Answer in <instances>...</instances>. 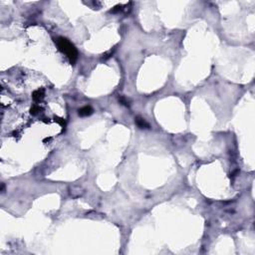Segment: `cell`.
Listing matches in <instances>:
<instances>
[{
    "mask_svg": "<svg viewBox=\"0 0 255 255\" xmlns=\"http://www.w3.org/2000/svg\"><path fill=\"white\" fill-rule=\"evenodd\" d=\"M78 113H79V115L81 117H87V116H90V115H92L93 113V109L91 108L90 106H85L83 108H81V109H79V111H78Z\"/></svg>",
    "mask_w": 255,
    "mask_h": 255,
    "instance_id": "3",
    "label": "cell"
},
{
    "mask_svg": "<svg viewBox=\"0 0 255 255\" xmlns=\"http://www.w3.org/2000/svg\"><path fill=\"white\" fill-rule=\"evenodd\" d=\"M135 122L137 124V126L140 129H150V124L146 122L144 118H141V117H137L135 119Z\"/></svg>",
    "mask_w": 255,
    "mask_h": 255,
    "instance_id": "2",
    "label": "cell"
},
{
    "mask_svg": "<svg viewBox=\"0 0 255 255\" xmlns=\"http://www.w3.org/2000/svg\"><path fill=\"white\" fill-rule=\"evenodd\" d=\"M55 42L56 44H57L59 50L61 51L62 53L66 54L69 60H70V62L72 64H74L78 59V51L75 48V46L73 45L68 39L64 37L57 38V40H55Z\"/></svg>",
    "mask_w": 255,
    "mask_h": 255,
    "instance_id": "1",
    "label": "cell"
},
{
    "mask_svg": "<svg viewBox=\"0 0 255 255\" xmlns=\"http://www.w3.org/2000/svg\"><path fill=\"white\" fill-rule=\"evenodd\" d=\"M119 101H120L121 104H123V105H125V106H129V101H128L125 97H121V98L119 99Z\"/></svg>",
    "mask_w": 255,
    "mask_h": 255,
    "instance_id": "5",
    "label": "cell"
},
{
    "mask_svg": "<svg viewBox=\"0 0 255 255\" xmlns=\"http://www.w3.org/2000/svg\"><path fill=\"white\" fill-rule=\"evenodd\" d=\"M43 97H44V90H43V89H38L36 91H34L33 94H32L33 100L36 101V102L40 101Z\"/></svg>",
    "mask_w": 255,
    "mask_h": 255,
    "instance_id": "4",
    "label": "cell"
},
{
    "mask_svg": "<svg viewBox=\"0 0 255 255\" xmlns=\"http://www.w3.org/2000/svg\"><path fill=\"white\" fill-rule=\"evenodd\" d=\"M39 112V107L38 106H33L32 109H31V114L32 115H36Z\"/></svg>",
    "mask_w": 255,
    "mask_h": 255,
    "instance_id": "6",
    "label": "cell"
}]
</instances>
